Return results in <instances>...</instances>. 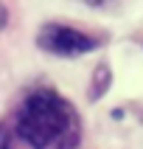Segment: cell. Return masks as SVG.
<instances>
[{
    "label": "cell",
    "instance_id": "1",
    "mask_svg": "<svg viewBox=\"0 0 143 149\" xmlns=\"http://www.w3.org/2000/svg\"><path fill=\"white\" fill-rule=\"evenodd\" d=\"M17 132L31 149H76L82 124L76 110L53 90L31 93L17 113Z\"/></svg>",
    "mask_w": 143,
    "mask_h": 149
},
{
    "label": "cell",
    "instance_id": "2",
    "mask_svg": "<svg viewBox=\"0 0 143 149\" xmlns=\"http://www.w3.org/2000/svg\"><path fill=\"white\" fill-rule=\"evenodd\" d=\"M98 45V42L87 37V34L67 28V25H45L39 31V48L56 54V56H76V54H87Z\"/></svg>",
    "mask_w": 143,
    "mask_h": 149
},
{
    "label": "cell",
    "instance_id": "3",
    "mask_svg": "<svg viewBox=\"0 0 143 149\" xmlns=\"http://www.w3.org/2000/svg\"><path fill=\"white\" fill-rule=\"evenodd\" d=\"M93 79H95V84H93V90H90V99H101L104 90H107V84H109V79H112V73H109L107 65H98Z\"/></svg>",
    "mask_w": 143,
    "mask_h": 149
},
{
    "label": "cell",
    "instance_id": "4",
    "mask_svg": "<svg viewBox=\"0 0 143 149\" xmlns=\"http://www.w3.org/2000/svg\"><path fill=\"white\" fill-rule=\"evenodd\" d=\"M6 23H8V11H6V6L0 3V28H3Z\"/></svg>",
    "mask_w": 143,
    "mask_h": 149
},
{
    "label": "cell",
    "instance_id": "5",
    "mask_svg": "<svg viewBox=\"0 0 143 149\" xmlns=\"http://www.w3.org/2000/svg\"><path fill=\"white\" fill-rule=\"evenodd\" d=\"M0 149H11V146H8V138L3 132H0Z\"/></svg>",
    "mask_w": 143,
    "mask_h": 149
},
{
    "label": "cell",
    "instance_id": "6",
    "mask_svg": "<svg viewBox=\"0 0 143 149\" xmlns=\"http://www.w3.org/2000/svg\"><path fill=\"white\" fill-rule=\"evenodd\" d=\"M84 3H90V6H98V3H104V0H84Z\"/></svg>",
    "mask_w": 143,
    "mask_h": 149
}]
</instances>
